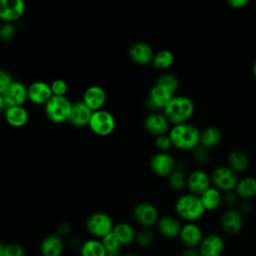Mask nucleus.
Returning a JSON list of instances; mask_svg holds the SVG:
<instances>
[{"mask_svg":"<svg viewBox=\"0 0 256 256\" xmlns=\"http://www.w3.org/2000/svg\"><path fill=\"white\" fill-rule=\"evenodd\" d=\"M144 126L149 133L155 136H159L167 133L169 128V121L164 116V114L151 113L145 118Z\"/></svg>","mask_w":256,"mask_h":256,"instance_id":"nucleus-18","label":"nucleus"},{"mask_svg":"<svg viewBox=\"0 0 256 256\" xmlns=\"http://www.w3.org/2000/svg\"><path fill=\"white\" fill-rule=\"evenodd\" d=\"M3 256H24V249L20 244L10 243L5 245Z\"/></svg>","mask_w":256,"mask_h":256,"instance_id":"nucleus-38","label":"nucleus"},{"mask_svg":"<svg viewBox=\"0 0 256 256\" xmlns=\"http://www.w3.org/2000/svg\"><path fill=\"white\" fill-rule=\"evenodd\" d=\"M225 248L224 240L217 234H209L203 237L199 245L200 256H221Z\"/></svg>","mask_w":256,"mask_h":256,"instance_id":"nucleus-13","label":"nucleus"},{"mask_svg":"<svg viewBox=\"0 0 256 256\" xmlns=\"http://www.w3.org/2000/svg\"><path fill=\"white\" fill-rule=\"evenodd\" d=\"M52 95L50 85L45 82L36 81L28 87V98L33 103L46 104Z\"/></svg>","mask_w":256,"mask_h":256,"instance_id":"nucleus-19","label":"nucleus"},{"mask_svg":"<svg viewBox=\"0 0 256 256\" xmlns=\"http://www.w3.org/2000/svg\"><path fill=\"white\" fill-rule=\"evenodd\" d=\"M168 183L173 190H182L187 186V176L181 170H174L168 176Z\"/></svg>","mask_w":256,"mask_h":256,"instance_id":"nucleus-33","label":"nucleus"},{"mask_svg":"<svg viewBox=\"0 0 256 256\" xmlns=\"http://www.w3.org/2000/svg\"><path fill=\"white\" fill-rule=\"evenodd\" d=\"M155 144H156V147L160 151L166 152L172 146V142H171V139L169 137V134H163V135L156 136Z\"/></svg>","mask_w":256,"mask_h":256,"instance_id":"nucleus-39","label":"nucleus"},{"mask_svg":"<svg viewBox=\"0 0 256 256\" xmlns=\"http://www.w3.org/2000/svg\"><path fill=\"white\" fill-rule=\"evenodd\" d=\"M25 9L22 0H0V19L10 22L19 19Z\"/></svg>","mask_w":256,"mask_h":256,"instance_id":"nucleus-15","label":"nucleus"},{"mask_svg":"<svg viewBox=\"0 0 256 256\" xmlns=\"http://www.w3.org/2000/svg\"><path fill=\"white\" fill-rule=\"evenodd\" d=\"M211 187V178L203 170H194L187 176V188L191 194L200 196Z\"/></svg>","mask_w":256,"mask_h":256,"instance_id":"nucleus-12","label":"nucleus"},{"mask_svg":"<svg viewBox=\"0 0 256 256\" xmlns=\"http://www.w3.org/2000/svg\"><path fill=\"white\" fill-rule=\"evenodd\" d=\"M227 4L232 8L239 9L246 6L248 4V1L247 0H227Z\"/></svg>","mask_w":256,"mask_h":256,"instance_id":"nucleus-43","label":"nucleus"},{"mask_svg":"<svg viewBox=\"0 0 256 256\" xmlns=\"http://www.w3.org/2000/svg\"><path fill=\"white\" fill-rule=\"evenodd\" d=\"M106 100L104 89L98 85L88 87L83 95V102L94 112L100 110Z\"/></svg>","mask_w":256,"mask_h":256,"instance_id":"nucleus-17","label":"nucleus"},{"mask_svg":"<svg viewBox=\"0 0 256 256\" xmlns=\"http://www.w3.org/2000/svg\"><path fill=\"white\" fill-rule=\"evenodd\" d=\"M13 82L10 74L2 69H0V94L3 95L4 92L7 90V88L11 85Z\"/></svg>","mask_w":256,"mask_h":256,"instance_id":"nucleus-41","label":"nucleus"},{"mask_svg":"<svg viewBox=\"0 0 256 256\" xmlns=\"http://www.w3.org/2000/svg\"><path fill=\"white\" fill-rule=\"evenodd\" d=\"M194 103L186 96H174L163 110L169 123L174 125L188 123L194 114Z\"/></svg>","mask_w":256,"mask_h":256,"instance_id":"nucleus-1","label":"nucleus"},{"mask_svg":"<svg viewBox=\"0 0 256 256\" xmlns=\"http://www.w3.org/2000/svg\"><path fill=\"white\" fill-rule=\"evenodd\" d=\"M50 87H51L52 94L55 96H65V94L68 90L67 83L62 79H55L51 83Z\"/></svg>","mask_w":256,"mask_h":256,"instance_id":"nucleus-36","label":"nucleus"},{"mask_svg":"<svg viewBox=\"0 0 256 256\" xmlns=\"http://www.w3.org/2000/svg\"><path fill=\"white\" fill-rule=\"evenodd\" d=\"M159 232L166 238H174L179 236L181 225L179 221L170 215H166L161 217L157 222Z\"/></svg>","mask_w":256,"mask_h":256,"instance_id":"nucleus-23","label":"nucleus"},{"mask_svg":"<svg viewBox=\"0 0 256 256\" xmlns=\"http://www.w3.org/2000/svg\"><path fill=\"white\" fill-rule=\"evenodd\" d=\"M174 158L166 152H159L155 154L150 161L152 171L159 176H169L175 170Z\"/></svg>","mask_w":256,"mask_h":256,"instance_id":"nucleus-11","label":"nucleus"},{"mask_svg":"<svg viewBox=\"0 0 256 256\" xmlns=\"http://www.w3.org/2000/svg\"><path fill=\"white\" fill-rule=\"evenodd\" d=\"M5 118L11 126L22 127L27 123L29 115L24 107L14 106L7 108L5 112Z\"/></svg>","mask_w":256,"mask_h":256,"instance_id":"nucleus-24","label":"nucleus"},{"mask_svg":"<svg viewBox=\"0 0 256 256\" xmlns=\"http://www.w3.org/2000/svg\"><path fill=\"white\" fill-rule=\"evenodd\" d=\"M129 56L137 64L146 65L152 62L154 57V52L152 48L143 42H138L132 45L129 49Z\"/></svg>","mask_w":256,"mask_h":256,"instance_id":"nucleus-21","label":"nucleus"},{"mask_svg":"<svg viewBox=\"0 0 256 256\" xmlns=\"http://www.w3.org/2000/svg\"><path fill=\"white\" fill-rule=\"evenodd\" d=\"M252 71H253V75H254V77L256 78V60H255V62H254V64H253Z\"/></svg>","mask_w":256,"mask_h":256,"instance_id":"nucleus-48","label":"nucleus"},{"mask_svg":"<svg viewBox=\"0 0 256 256\" xmlns=\"http://www.w3.org/2000/svg\"><path fill=\"white\" fill-rule=\"evenodd\" d=\"M175 210L179 217L188 222H194L200 219L206 211L200 196L191 193L182 195L177 199Z\"/></svg>","mask_w":256,"mask_h":256,"instance_id":"nucleus-3","label":"nucleus"},{"mask_svg":"<svg viewBox=\"0 0 256 256\" xmlns=\"http://www.w3.org/2000/svg\"><path fill=\"white\" fill-rule=\"evenodd\" d=\"M251 209V203L248 200H243L239 205V212L242 214V212H248Z\"/></svg>","mask_w":256,"mask_h":256,"instance_id":"nucleus-44","label":"nucleus"},{"mask_svg":"<svg viewBox=\"0 0 256 256\" xmlns=\"http://www.w3.org/2000/svg\"><path fill=\"white\" fill-rule=\"evenodd\" d=\"M179 237L187 248H195L200 245L203 239V233L197 224L188 222L181 227Z\"/></svg>","mask_w":256,"mask_h":256,"instance_id":"nucleus-14","label":"nucleus"},{"mask_svg":"<svg viewBox=\"0 0 256 256\" xmlns=\"http://www.w3.org/2000/svg\"><path fill=\"white\" fill-rule=\"evenodd\" d=\"M80 254L81 256H106L107 252L101 241L90 239L82 243Z\"/></svg>","mask_w":256,"mask_h":256,"instance_id":"nucleus-30","label":"nucleus"},{"mask_svg":"<svg viewBox=\"0 0 256 256\" xmlns=\"http://www.w3.org/2000/svg\"><path fill=\"white\" fill-rule=\"evenodd\" d=\"M5 103H4V99H3V96L0 94V110L4 107Z\"/></svg>","mask_w":256,"mask_h":256,"instance_id":"nucleus-47","label":"nucleus"},{"mask_svg":"<svg viewBox=\"0 0 256 256\" xmlns=\"http://www.w3.org/2000/svg\"><path fill=\"white\" fill-rule=\"evenodd\" d=\"M92 113L93 111L83 101H78L72 104L69 121L73 125L78 127L88 125L90 118L92 116Z\"/></svg>","mask_w":256,"mask_h":256,"instance_id":"nucleus-20","label":"nucleus"},{"mask_svg":"<svg viewBox=\"0 0 256 256\" xmlns=\"http://www.w3.org/2000/svg\"><path fill=\"white\" fill-rule=\"evenodd\" d=\"M15 34V28L11 23H5L0 27V39L9 41Z\"/></svg>","mask_w":256,"mask_h":256,"instance_id":"nucleus-40","label":"nucleus"},{"mask_svg":"<svg viewBox=\"0 0 256 256\" xmlns=\"http://www.w3.org/2000/svg\"><path fill=\"white\" fill-rule=\"evenodd\" d=\"M86 228L88 232L98 238H103L111 233L114 225L111 217L103 212L93 213L86 221Z\"/></svg>","mask_w":256,"mask_h":256,"instance_id":"nucleus-6","label":"nucleus"},{"mask_svg":"<svg viewBox=\"0 0 256 256\" xmlns=\"http://www.w3.org/2000/svg\"><path fill=\"white\" fill-rule=\"evenodd\" d=\"M113 234L121 245H128L135 240L136 232L128 223H118L112 230Z\"/></svg>","mask_w":256,"mask_h":256,"instance_id":"nucleus-28","label":"nucleus"},{"mask_svg":"<svg viewBox=\"0 0 256 256\" xmlns=\"http://www.w3.org/2000/svg\"><path fill=\"white\" fill-rule=\"evenodd\" d=\"M135 240L138 243V245H140L141 247H148L152 244L154 240V235L151 230L145 228L139 231L138 233H136Z\"/></svg>","mask_w":256,"mask_h":256,"instance_id":"nucleus-35","label":"nucleus"},{"mask_svg":"<svg viewBox=\"0 0 256 256\" xmlns=\"http://www.w3.org/2000/svg\"><path fill=\"white\" fill-rule=\"evenodd\" d=\"M124 256H137L136 254H132V253H129V254H125Z\"/></svg>","mask_w":256,"mask_h":256,"instance_id":"nucleus-50","label":"nucleus"},{"mask_svg":"<svg viewBox=\"0 0 256 256\" xmlns=\"http://www.w3.org/2000/svg\"><path fill=\"white\" fill-rule=\"evenodd\" d=\"M193 152V157L194 159L196 160V162L200 163V164H204L206 163L208 160H209V157H210V154H209V151L207 148L201 146L200 144L194 148L192 150Z\"/></svg>","mask_w":256,"mask_h":256,"instance_id":"nucleus-37","label":"nucleus"},{"mask_svg":"<svg viewBox=\"0 0 256 256\" xmlns=\"http://www.w3.org/2000/svg\"><path fill=\"white\" fill-rule=\"evenodd\" d=\"M69 230H70L69 225H68V224H66V223L61 224V225H60V227H59V229H58V231H59V234H60V235H66V234L69 232Z\"/></svg>","mask_w":256,"mask_h":256,"instance_id":"nucleus-46","label":"nucleus"},{"mask_svg":"<svg viewBox=\"0 0 256 256\" xmlns=\"http://www.w3.org/2000/svg\"><path fill=\"white\" fill-rule=\"evenodd\" d=\"M4 245L0 243V256H3V253H4Z\"/></svg>","mask_w":256,"mask_h":256,"instance_id":"nucleus-49","label":"nucleus"},{"mask_svg":"<svg viewBox=\"0 0 256 256\" xmlns=\"http://www.w3.org/2000/svg\"><path fill=\"white\" fill-rule=\"evenodd\" d=\"M174 62V55L169 50H160L154 54L152 64L158 69H167Z\"/></svg>","mask_w":256,"mask_h":256,"instance_id":"nucleus-31","label":"nucleus"},{"mask_svg":"<svg viewBox=\"0 0 256 256\" xmlns=\"http://www.w3.org/2000/svg\"><path fill=\"white\" fill-rule=\"evenodd\" d=\"M174 96L175 94H173L166 88L155 84L149 92L147 98V106L152 110H164L166 105L171 101Z\"/></svg>","mask_w":256,"mask_h":256,"instance_id":"nucleus-10","label":"nucleus"},{"mask_svg":"<svg viewBox=\"0 0 256 256\" xmlns=\"http://www.w3.org/2000/svg\"><path fill=\"white\" fill-rule=\"evenodd\" d=\"M202 204L207 211H213L217 209L222 203V195L220 191L215 187H210L200 195Z\"/></svg>","mask_w":256,"mask_h":256,"instance_id":"nucleus-27","label":"nucleus"},{"mask_svg":"<svg viewBox=\"0 0 256 256\" xmlns=\"http://www.w3.org/2000/svg\"><path fill=\"white\" fill-rule=\"evenodd\" d=\"M72 103L66 96L52 97L45 104L46 116L55 123H62L69 120Z\"/></svg>","mask_w":256,"mask_h":256,"instance_id":"nucleus-4","label":"nucleus"},{"mask_svg":"<svg viewBox=\"0 0 256 256\" xmlns=\"http://www.w3.org/2000/svg\"><path fill=\"white\" fill-rule=\"evenodd\" d=\"M104 248L106 249L107 253L110 252H118L120 251V247L121 244L119 243V241L117 240V238L115 237V235L113 234V232L107 234L106 236H104L101 240Z\"/></svg>","mask_w":256,"mask_h":256,"instance_id":"nucleus-34","label":"nucleus"},{"mask_svg":"<svg viewBox=\"0 0 256 256\" xmlns=\"http://www.w3.org/2000/svg\"><path fill=\"white\" fill-rule=\"evenodd\" d=\"M221 138V131L216 126H207L200 131V145L207 149L217 146Z\"/></svg>","mask_w":256,"mask_h":256,"instance_id":"nucleus-25","label":"nucleus"},{"mask_svg":"<svg viewBox=\"0 0 256 256\" xmlns=\"http://www.w3.org/2000/svg\"><path fill=\"white\" fill-rule=\"evenodd\" d=\"M2 96L7 107L22 106L28 98V88L20 82L13 81Z\"/></svg>","mask_w":256,"mask_h":256,"instance_id":"nucleus-9","label":"nucleus"},{"mask_svg":"<svg viewBox=\"0 0 256 256\" xmlns=\"http://www.w3.org/2000/svg\"><path fill=\"white\" fill-rule=\"evenodd\" d=\"M181 256H200V253L199 250H197L196 248H186Z\"/></svg>","mask_w":256,"mask_h":256,"instance_id":"nucleus-45","label":"nucleus"},{"mask_svg":"<svg viewBox=\"0 0 256 256\" xmlns=\"http://www.w3.org/2000/svg\"><path fill=\"white\" fill-rule=\"evenodd\" d=\"M64 244L59 235L52 234L46 236L40 245V251L43 256H60L63 252Z\"/></svg>","mask_w":256,"mask_h":256,"instance_id":"nucleus-22","label":"nucleus"},{"mask_svg":"<svg viewBox=\"0 0 256 256\" xmlns=\"http://www.w3.org/2000/svg\"><path fill=\"white\" fill-rule=\"evenodd\" d=\"M156 84L166 88L173 94H175L179 88V81H178L177 77L172 74H168V73L162 74L161 76H159L156 81Z\"/></svg>","mask_w":256,"mask_h":256,"instance_id":"nucleus-32","label":"nucleus"},{"mask_svg":"<svg viewBox=\"0 0 256 256\" xmlns=\"http://www.w3.org/2000/svg\"><path fill=\"white\" fill-rule=\"evenodd\" d=\"M169 137L172 145L181 150H193L200 144V131L190 123L174 125L169 131Z\"/></svg>","mask_w":256,"mask_h":256,"instance_id":"nucleus-2","label":"nucleus"},{"mask_svg":"<svg viewBox=\"0 0 256 256\" xmlns=\"http://www.w3.org/2000/svg\"><path fill=\"white\" fill-rule=\"evenodd\" d=\"M237 202V194L233 191L225 192L224 195H222V203L225 204L227 207H232Z\"/></svg>","mask_w":256,"mask_h":256,"instance_id":"nucleus-42","label":"nucleus"},{"mask_svg":"<svg viewBox=\"0 0 256 256\" xmlns=\"http://www.w3.org/2000/svg\"><path fill=\"white\" fill-rule=\"evenodd\" d=\"M133 215L135 220L144 227H151L158 222V210L157 208L147 202L139 203L135 206Z\"/></svg>","mask_w":256,"mask_h":256,"instance_id":"nucleus-8","label":"nucleus"},{"mask_svg":"<svg viewBox=\"0 0 256 256\" xmlns=\"http://www.w3.org/2000/svg\"><path fill=\"white\" fill-rule=\"evenodd\" d=\"M211 183L219 191H233L238 183L237 173L234 172L229 166H219L211 174Z\"/></svg>","mask_w":256,"mask_h":256,"instance_id":"nucleus-5","label":"nucleus"},{"mask_svg":"<svg viewBox=\"0 0 256 256\" xmlns=\"http://www.w3.org/2000/svg\"><path fill=\"white\" fill-rule=\"evenodd\" d=\"M235 191L237 196L241 197L243 200H249L256 196V178L245 177L238 181Z\"/></svg>","mask_w":256,"mask_h":256,"instance_id":"nucleus-26","label":"nucleus"},{"mask_svg":"<svg viewBox=\"0 0 256 256\" xmlns=\"http://www.w3.org/2000/svg\"><path fill=\"white\" fill-rule=\"evenodd\" d=\"M88 125L94 133L105 136L109 135L114 130L116 122L114 116L110 112L100 109L92 113Z\"/></svg>","mask_w":256,"mask_h":256,"instance_id":"nucleus-7","label":"nucleus"},{"mask_svg":"<svg viewBox=\"0 0 256 256\" xmlns=\"http://www.w3.org/2000/svg\"><path fill=\"white\" fill-rule=\"evenodd\" d=\"M228 164L234 172H244L249 166V158L243 151L232 150L228 154Z\"/></svg>","mask_w":256,"mask_h":256,"instance_id":"nucleus-29","label":"nucleus"},{"mask_svg":"<svg viewBox=\"0 0 256 256\" xmlns=\"http://www.w3.org/2000/svg\"><path fill=\"white\" fill-rule=\"evenodd\" d=\"M221 226L223 230L231 235L237 234L243 227L242 214L235 209H227L221 216Z\"/></svg>","mask_w":256,"mask_h":256,"instance_id":"nucleus-16","label":"nucleus"}]
</instances>
